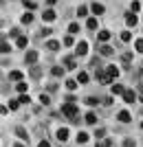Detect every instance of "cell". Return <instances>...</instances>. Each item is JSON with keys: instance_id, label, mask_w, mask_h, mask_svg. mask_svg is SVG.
I'll use <instances>...</instances> for the list:
<instances>
[{"instance_id": "44dd1931", "label": "cell", "mask_w": 143, "mask_h": 147, "mask_svg": "<svg viewBox=\"0 0 143 147\" xmlns=\"http://www.w3.org/2000/svg\"><path fill=\"white\" fill-rule=\"evenodd\" d=\"M33 22V16L31 13H24V16H22V24H31Z\"/></svg>"}, {"instance_id": "f35d334b", "label": "cell", "mask_w": 143, "mask_h": 147, "mask_svg": "<svg viewBox=\"0 0 143 147\" xmlns=\"http://www.w3.org/2000/svg\"><path fill=\"white\" fill-rule=\"evenodd\" d=\"M9 51H11V46H9V44L2 40V53H9Z\"/></svg>"}, {"instance_id": "b9f144b4", "label": "cell", "mask_w": 143, "mask_h": 147, "mask_svg": "<svg viewBox=\"0 0 143 147\" xmlns=\"http://www.w3.org/2000/svg\"><path fill=\"white\" fill-rule=\"evenodd\" d=\"M9 35H11V37H20V31H18V29H11V33H9Z\"/></svg>"}, {"instance_id": "2e32d148", "label": "cell", "mask_w": 143, "mask_h": 147, "mask_svg": "<svg viewBox=\"0 0 143 147\" xmlns=\"http://www.w3.org/2000/svg\"><path fill=\"white\" fill-rule=\"evenodd\" d=\"M99 40L101 42H108L110 40V31H99Z\"/></svg>"}, {"instance_id": "52a82bcc", "label": "cell", "mask_w": 143, "mask_h": 147, "mask_svg": "<svg viewBox=\"0 0 143 147\" xmlns=\"http://www.w3.org/2000/svg\"><path fill=\"white\" fill-rule=\"evenodd\" d=\"M106 70H108V75H110V79H117L119 77V68L117 66H106Z\"/></svg>"}, {"instance_id": "9c48e42d", "label": "cell", "mask_w": 143, "mask_h": 147, "mask_svg": "<svg viewBox=\"0 0 143 147\" xmlns=\"http://www.w3.org/2000/svg\"><path fill=\"white\" fill-rule=\"evenodd\" d=\"M57 138H60V141H66V138H68V129L60 127V129H57Z\"/></svg>"}, {"instance_id": "4316f807", "label": "cell", "mask_w": 143, "mask_h": 147, "mask_svg": "<svg viewBox=\"0 0 143 147\" xmlns=\"http://www.w3.org/2000/svg\"><path fill=\"white\" fill-rule=\"evenodd\" d=\"M20 103H31V99H29V94H24V92H22V97L18 99Z\"/></svg>"}, {"instance_id": "4dcf8cb0", "label": "cell", "mask_w": 143, "mask_h": 147, "mask_svg": "<svg viewBox=\"0 0 143 147\" xmlns=\"http://www.w3.org/2000/svg\"><path fill=\"white\" fill-rule=\"evenodd\" d=\"M130 9H132V11H139V9H141V2H137V0H134V2L130 5Z\"/></svg>"}, {"instance_id": "e0dca14e", "label": "cell", "mask_w": 143, "mask_h": 147, "mask_svg": "<svg viewBox=\"0 0 143 147\" xmlns=\"http://www.w3.org/2000/svg\"><path fill=\"white\" fill-rule=\"evenodd\" d=\"M46 49H49V51H57V49H60V42H55V40H51V42L46 44Z\"/></svg>"}, {"instance_id": "ffe728a7", "label": "cell", "mask_w": 143, "mask_h": 147, "mask_svg": "<svg viewBox=\"0 0 143 147\" xmlns=\"http://www.w3.org/2000/svg\"><path fill=\"white\" fill-rule=\"evenodd\" d=\"M64 64H66V68H77V64H75L73 57H66V59H64Z\"/></svg>"}, {"instance_id": "3957f363", "label": "cell", "mask_w": 143, "mask_h": 147, "mask_svg": "<svg viewBox=\"0 0 143 147\" xmlns=\"http://www.w3.org/2000/svg\"><path fill=\"white\" fill-rule=\"evenodd\" d=\"M123 101L125 103H134V101H137V92L134 90H125L123 92Z\"/></svg>"}, {"instance_id": "ee69618b", "label": "cell", "mask_w": 143, "mask_h": 147, "mask_svg": "<svg viewBox=\"0 0 143 147\" xmlns=\"http://www.w3.org/2000/svg\"><path fill=\"white\" fill-rule=\"evenodd\" d=\"M46 2H49V5H55V2H57V0H46Z\"/></svg>"}, {"instance_id": "60d3db41", "label": "cell", "mask_w": 143, "mask_h": 147, "mask_svg": "<svg viewBox=\"0 0 143 147\" xmlns=\"http://www.w3.org/2000/svg\"><path fill=\"white\" fill-rule=\"evenodd\" d=\"M86 13H88V9H86V7H79V11H77V16L81 18V16H86Z\"/></svg>"}, {"instance_id": "8fae6325", "label": "cell", "mask_w": 143, "mask_h": 147, "mask_svg": "<svg viewBox=\"0 0 143 147\" xmlns=\"http://www.w3.org/2000/svg\"><path fill=\"white\" fill-rule=\"evenodd\" d=\"M110 90H112V94H123L125 88H123V86H119V84H115V86H110Z\"/></svg>"}, {"instance_id": "6da1fadb", "label": "cell", "mask_w": 143, "mask_h": 147, "mask_svg": "<svg viewBox=\"0 0 143 147\" xmlns=\"http://www.w3.org/2000/svg\"><path fill=\"white\" fill-rule=\"evenodd\" d=\"M62 112H64V114H66L68 119H77V105H75L73 101L64 103V105H62Z\"/></svg>"}, {"instance_id": "ac0fdd59", "label": "cell", "mask_w": 143, "mask_h": 147, "mask_svg": "<svg viewBox=\"0 0 143 147\" xmlns=\"http://www.w3.org/2000/svg\"><path fill=\"white\" fill-rule=\"evenodd\" d=\"M86 141H88V134H86V132H79V134H77V143H81V145H84Z\"/></svg>"}, {"instance_id": "8992f818", "label": "cell", "mask_w": 143, "mask_h": 147, "mask_svg": "<svg viewBox=\"0 0 143 147\" xmlns=\"http://www.w3.org/2000/svg\"><path fill=\"white\" fill-rule=\"evenodd\" d=\"M44 20H46V22H53V20L57 18L55 16V11H53V9H46V11H44V16H42Z\"/></svg>"}, {"instance_id": "5b68a950", "label": "cell", "mask_w": 143, "mask_h": 147, "mask_svg": "<svg viewBox=\"0 0 143 147\" xmlns=\"http://www.w3.org/2000/svg\"><path fill=\"white\" fill-rule=\"evenodd\" d=\"M75 53H77V55H86V53H88V44H86V42H79Z\"/></svg>"}, {"instance_id": "d6a6232c", "label": "cell", "mask_w": 143, "mask_h": 147, "mask_svg": "<svg viewBox=\"0 0 143 147\" xmlns=\"http://www.w3.org/2000/svg\"><path fill=\"white\" fill-rule=\"evenodd\" d=\"M51 73L55 75V77H60V75H62V73H64V68H57V66H55V68H53V70H51Z\"/></svg>"}, {"instance_id": "d4e9b609", "label": "cell", "mask_w": 143, "mask_h": 147, "mask_svg": "<svg viewBox=\"0 0 143 147\" xmlns=\"http://www.w3.org/2000/svg\"><path fill=\"white\" fill-rule=\"evenodd\" d=\"M66 88H68V90H75V88H77V81L68 79V81H66Z\"/></svg>"}, {"instance_id": "e575fe53", "label": "cell", "mask_w": 143, "mask_h": 147, "mask_svg": "<svg viewBox=\"0 0 143 147\" xmlns=\"http://www.w3.org/2000/svg\"><path fill=\"white\" fill-rule=\"evenodd\" d=\"M123 147H134V141H132V138H125V141H123Z\"/></svg>"}, {"instance_id": "d590c367", "label": "cell", "mask_w": 143, "mask_h": 147, "mask_svg": "<svg viewBox=\"0 0 143 147\" xmlns=\"http://www.w3.org/2000/svg\"><path fill=\"white\" fill-rule=\"evenodd\" d=\"M110 145H112V143L108 141V138H106V141H101V143H97V147H110Z\"/></svg>"}, {"instance_id": "30bf717a", "label": "cell", "mask_w": 143, "mask_h": 147, "mask_svg": "<svg viewBox=\"0 0 143 147\" xmlns=\"http://www.w3.org/2000/svg\"><path fill=\"white\" fill-rule=\"evenodd\" d=\"M90 9H93V13H95V16H101V13H104V5H99V2H95V5L90 7Z\"/></svg>"}, {"instance_id": "277c9868", "label": "cell", "mask_w": 143, "mask_h": 147, "mask_svg": "<svg viewBox=\"0 0 143 147\" xmlns=\"http://www.w3.org/2000/svg\"><path fill=\"white\" fill-rule=\"evenodd\" d=\"M117 119H119V121H121V123H130V112H128V110H121V112H119V114H117Z\"/></svg>"}, {"instance_id": "8d00e7d4", "label": "cell", "mask_w": 143, "mask_h": 147, "mask_svg": "<svg viewBox=\"0 0 143 147\" xmlns=\"http://www.w3.org/2000/svg\"><path fill=\"white\" fill-rule=\"evenodd\" d=\"M64 46H73V37H64Z\"/></svg>"}, {"instance_id": "f1b7e54d", "label": "cell", "mask_w": 143, "mask_h": 147, "mask_svg": "<svg viewBox=\"0 0 143 147\" xmlns=\"http://www.w3.org/2000/svg\"><path fill=\"white\" fill-rule=\"evenodd\" d=\"M86 105H90V108H93V105H97V99H95V97H88V99H86Z\"/></svg>"}, {"instance_id": "ba28073f", "label": "cell", "mask_w": 143, "mask_h": 147, "mask_svg": "<svg viewBox=\"0 0 143 147\" xmlns=\"http://www.w3.org/2000/svg\"><path fill=\"white\" fill-rule=\"evenodd\" d=\"M24 59L29 61V64H35V61H37V53H35V51H29V53H26V57H24Z\"/></svg>"}, {"instance_id": "7402d4cb", "label": "cell", "mask_w": 143, "mask_h": 147, "mask_svg": "<svg viewBox=\"0 0 143 147\" xmlns=\"http://www.w3.org/2000/svg\"><path fill=\"white\" fill-rule=\"evenodd\" d=\"M26 44H29V40H26L24 35H20V37H18V46H20V49H24Z\"/></svg>"}, {"instance_id": "cb8c5ba5", "label": "cell", "mask_w": 143, "mask_h": 147, "mask_svg": "<svg viewBox=\"0 0 143 147\" xmlns=\"http://www.w3.org/2000/svg\"><path fill=\"white\" fill-rule=\"evenodd\" d=\"M77 81H79V84H86V81H88V75H86V73H79V77H77Z\"/></svg>"}, {"instance_id": "836d02e7", "label": "cell", "mask_w": 143, "mask_h": 147, "mask_svg": "<svg viewBox=\"0 0 143 147\" xmlns=\"http://www.w3.org/2000/svg\"><path fill=\"white\" fill-rule=\"evenodd\" d=\"M16 88H18V92H26V84H22V81H20Z\"/></svg>"}, {"instance_id": "7bdbcfd3", "label": "cell", "mask_w": 143, "mask_h": 147, "mask_svg": "<svg viewBox=\"0 0 143 147\" xmlns=\"http://www.w3.org/2000/svg\"><path fill=\"white\" fill-rule=\"evenodd\" d=\"M37 147H51V145H49V143H46V141H42V143H40V145H37Z\"/></svg>"}, {"instance_id": "83f0119b", "label": "cell", "mask_w": 143, "mask_h": 147, "mask_svg": "<svg viewBox=\"0 0 143 147\" xmlns=\"http://www.w3.org/2000/svg\"><path fill=\"white\" fill-rule=\"evenodd\" d=\"M130 31H123V33H121V40H123V42H130Z\"/></svg>"}, {"instance_id": "d6986e66", "label": "cell", "mask_w": 143, "mask_h": 147, "mask_svg": "<svg viewBox=\"0 0 143 147\" xmlns=\"http://www.w3.org/2000/svg\"><path fill=\"white\" fill-rule=\"evenodd\" d=\"M86 26H88V29H90V31H95V29H97V20H95V18H88Z\"/></svg>"}, {"instance_id": "9a60e30c", "label": "cell", "mask_w": 143, "mask_h": 147, "mask_svg": "<svg viewBox=\"0 0 143 147\" xmlns=\"http://www.w3.org/2000/svg\"><path fill=\"white\" fill-rule=\"evenodd\" d=\"M86 123H88V125H95V123H97V117H95L93 112H88V114H86Z\"/></svg>"}, {"instance_id": "5bb4252c", "label": "cell", "mask_w": 143, "mask_h": 147, "mask_svg": "<svg viewBox=\"0 0 143 147\" xmlns=\"http://www.w3.org/2000/svg\"><path fill=\"white\" fill-rule=\"evenodd\" d=\"M9 79L11 81H20L22 79V73H20V70H13V73H9Z\"/></svg>"}, {"instance_id": "7dc6e473", "label": "cell", "mask_w": 143, "mask_h": 147, "mask_svg": "<svg viewBox=\"0 0 143 147\" xmlns=\"http://www.w3.org/2000/svg\"><path fill=\"white\" fill-rule=\"evenodd\" d=\"M141 129H143V123H141Z\"/></svg>"}, {"instance_id": "bcb514c9", "label": "cell", "mask_w": 143, "mask_h": 147, "mask_svg": "<svg viewBox=\"0 0 143 147\" xmlns=\"http://www.w3.org/2000/svg\"><path fill=\"white\" fill-rule=\"evenodd\" d=\"M141 103H143V92H141Z\"/></svg>"}, {"instance_id": "484cf974", "label": "cell", "mask_w": 143, "mask_h": 147, "mask_svg": "<svg viewBox=\"0 0 143 147\" xmlns=\"http://www.w3.org/2000/svg\"><path fill=\"white\" fill-rule=\"evenodd\" d=\"M77 31H79V24H77V22H73V24L68 26V33H77Z\"/></svg>"}, {"instance_id": "1f68e13d", "label": "cell", "mask_w": 143, "mask_h": 147, "mask_svg": "<svg viewBox=\"0 0 143 147\" xmlns=\"http://www.w3.org/2000/svg\"><path fill=\"white\" fill-rule=\"evenodd\" d=\"M24 7L26 9H35V2H33V0H24Z\"/></svg>"}, {"instance_id": "f6af8a7d", "label": "cell", "mask_w": 143, "mask_h": 147, "mask_svg": "<svg viewBox=\"0 0 143 147\" xmlns=\"http://www.w3.org/2000/svg\"><path fill=\"white\" fill-rule=\"evenodd\" d=\"M16 147H26V145H22V143H16Z\"/></svg>"}, {"instance_id": "4fadbf2b", "label": "cell", "mask_w": 143, "mask_h": 147, "mask_svg": "<svg viewBox=\"0 0 143 147\" xmlns=\"http://www.w3.org/2000/svg\"><path fill=\"white\" fill-rule=\"evenodd\" d=\"M99 53H101V55H104V57H110V55H112V49H110V46H106V44H104V46H101V49H99Z\"/></svg>"}, {"instance_id": "7a4b0ae2", "label": "cell", "mask_w": 143, "mask_h": 147, "mask_svg": "<svg viewBox=\"0 0 143 147\" xmlns=\"http://www.w3.org/2000/svg\"><path fill=\"white\" fill-rule=\"evenodd\" d=\"M95 75H97V79H99L101 81V84H110V75H108V70H104V68H97V73H95Z\"/></svg>"}, {"instance_id": "603a6c76", "label": "cell", "mask_w": 143, "mask_h": 147, "mask_svg": "<svg viewBox=\"0 0 143 147\" xmlns=\"http://www.w3.org/2000/svg\"><path fill=\"white\" fill-rule=\"evenodd\" d=\"M16 134H18L20 138H24V141H26V132H24V127H16Z\"/></svg>"}, {"instance_id": "ab89813d", "label": "cell", "mask_w": 143, "mask_h": 147, "mask_svg": "<svg viewBox=\"0 0 143 147\" xmlns=\"http://www.w3.org/2000/svg\"><path fill=\"white\" fill-rule=\"evenodd\" d=\"M18 105H20V101H9V108H11V110H18Z\"/></svg>"}, {"instance_id": "74e56055", "label": "cell", "mask_w": 143, "mask_h": 147, "mask_svg": "<svg viewBox=\"0 0 143 147\" xmlns=\"http://www.w3.org/2000/svg\"><path fill=\"white\" fill-rule=\"evenodd\" d=\"M40 101H42V103H49L51 99H49V94H44V92H42V94H40Z\"/></svg>"}, {"instance_id": "7c38bea8", "label": "cell", "mask_w": 143, "mask_h": 147, "mask_svg": "<svg viewBox=\"0 0 143 147\" xmlns=\"http://www.w3.org/2000/svg\"><path fill=\"white\" fill-rule=\"evenodd\" d=\"M125 24H128V26H134V24H137V16L128 13V16H125Z\"/></svg>"}, {"instance_id": "f546056e", "label": "cell", "mask_w": 143, "mask_h": 147, "mask_svg": "<svg viewBox=\"0 0 143 147\" xmlns=\"http://www.w3.org/2000/svg\"><path fill=\"white\" fill-rule=\"evenodd\" d=\"M134 49H137V51H141V53H143V40H137V42H134Z\"/></svg>"}]
</instances>
